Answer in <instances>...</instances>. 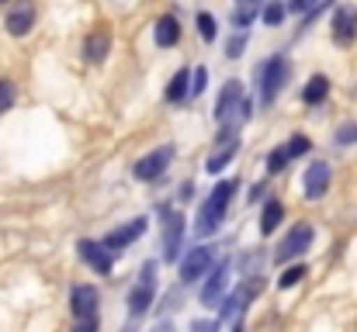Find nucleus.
<instances>
[{
  "mask_svg": "<svg viewBox=\"0 0 357 332\" xmlns=\"http://www.w3.org/2000/svg\"><path fill=\"white\" fill-rule=\"evenodd\" d=\"M236 187H239L236 177H229V180H219V184L212 187L208 201L202 205L198 221H195V232H198V239H208V235H215V232H219V225H222L226 212H229V201H233Z\"/></svg>",
  "mask_w": 357,
  "mask_h": 332,
  "instance_id": "1",
  "label": "nucleus"
},
{
  "mask_svg": "<svg viewBox=\"0 0 357 332\" xmlns=\"http://www.w3.org/2000/svg\"><path fill=\"white\" fill-rule=\"evenodd\" d=\"M288 73H291V66H288L284 56H271L267 63L257 66L253 77H257V84H260V101H264V104H274V97H278V90L284 87Z\"/></svg>",
  "mask_w": 357,
  "mask_h": 332,
  "instance_id": "2",
  "label": "nucleus"
},
{
  "mask_svg": "<svg viewBox=\"0 0 357 332\" xmlns=\"http://www.w3.org/2000/svg\"><path fill=\"white\" fill-rule=\"evenodd\" d=\"M153 298H156V260H146L142 263V270H139V284L128 291V315L132 319H139V315H146L149 312V305H153Z\"/></svg>",
  "mask_w": 357,
  "mask_h": 332,
  "instance_id": "3",
  "label": "nucleus"
},
{
  "mask_svg": "<svg viewBox=\"0 0 357 332\" xmlns=\"http://www.w3.org/2000/svg\"><path fill=\"white\" fill-rule=\"evenodd\" d=\"M312 239H316V228H312L309 221H298V225H291V232L284 235V242H281V246H278V253H274V263L298 260L305 249H312Z\"/></svg>",
  "mask_w": 357,
  "mask_h": 332,
  "instance_id": "4",
  "label": "nucleus"
},
{
  "mask_svg": "<svg viewBox=\"0 0 357 332\" xmlns=\"http://www.w3.org/2000/svg\"><path fill=\"white\" fill-rule=\"evenodd\" d=\"M212 263H215V249H212V246H198V249H191V253L181 260V284H195V280H202L205 274H212Z\"/></svg>",
  "mask_w": 357,
  "mask_h": 332,
  "instance_id": "5",
  "label": "nucleus"
},
{
  "mask_svg": "<svg viewBox=\"0 0 357 332\" xmlns=\"http://www.w3.org/2000/svg\"><path fill=\"white\" fill-rule=\"evenodd\" d=\"M174 163V145H160V149H153L149 156H142L139 163H135V180H160L163 173H167V166Z\"/></svg>",
  "mask_w": 357,
  "mask_h": 332,
  "instance_id": "6",
  "label": "nucleus"
},
{
  "mask_svg": "<svg viewBox=\"0 0 357 332\" xmlns=\"http://www.w3.org/2000/svg\"><path fill=\"white\" fill-rule=\"evenodd\" d=\"M98 301H101V291L94 284H77L70 291V312H73V319L77 322L80 319H94L98 315Z\"/></svg>",
  "mask_w": 357,
  "mask_h": 332,
  "instance_id": "7",
  "label": "nucleus"
},
{
  "mask_svg": "<svg viewBox=\"0 0 357 332\" xmlns=\"http://www.w3.org/2000/svg\"><path fill=\"white\" fill-rule=\"evenodd\" d=\"M333 42L340 49H347V45L357 42V7L344 3V7L333 10Z\"/></svg>",
  "mask_w": 357,
  "mask_h": 332,
  "instance_id": "8",
  "label": "nucleus"
},
{
  "mask_svg": "<svg viewBox=\"0 0 357 332\" xmlns=\"http://www.w3.org/2000/svg\"><path fill=\"white\" fill-rule=\"evenodd\" d=\"M77 249H80V260H84V263H87L91 270H98L101 277H105V274H112V256H115V253H112V249H108L105 242H94V239H80V242H77Z\"/></svg>",
  "mask_w": 357,
  "mask_h": 332,
  "instance_id": "9",
  "label": "nucleus"
},
{
  "mask_svg": "<svg viewBox=\"0 0 357 332\" xmlns=\"http://www.w3.org/2000/svg\"><path fill=\"white\" fill-rule=\"evenodd\" d=\"M330 163H323V159H316L309 170H305V177H302V187H305V198L309 201H319V198H326V191H330Z\"/></svg>",
  "mask_w": 357,
  "mask_h": 332,
  "instance_id": "10",
  "label": "nucleus"
},
{
  "mask_svg": "<svg viewBox=\"0 0 357 332\" xmlns=\"http://www.w3.org/2000/svg\"><path fill=\"white\" fill-rule=\"evenodd\" d=\"M229 277H233V260H222V263L208 274V280H205V287H202V305H215V301L222 298V291L229 287Z\"/></svg>",
  "mask_w": 357,
  "mask_h": 332,
  "instance_id": "11",
  "label": "nucleus"
},
{
  "mask_svg": "<svg viewBox=\"0 0 357 332\" xmlns=\"http://www.w3.org/2000/svg\"><path fill=\"white\" fill-rule=\"evenodd\" d=\"M181 242H184V215L167 212V225H163V260L167 263H174L181 256Z\"/></svg>",
  "mask_w": 357,
  "mask_h": 332,
  "instance_id": "12",
  "label": "nucleus"
},
{
  "mask_svg": "<svg viewBox=\"0 0 357 332\" xmlns=\"http://www.w3.org/2000/svg\"><path fill=\"white\" fill-rule=\"evenodd\" d=\"M146 225H149V219H132L128 225H121V228H115V232H108V235H105V246H108L112 253H121L125 246H132V242L146 232Z\"/></svg>",
  "mask_w": 357,
  "mask_h": 332,
  "instance_id": "13",
  "label": "nucleus"
},
{
  "mask_svg": "<svg viewBox=\"0 0 357 332\" xmlns=\"http://www.w3.org/2000/svg\"><path fill=\"white\" fill-rule=\"evenodd\" d=\"M3 28H7L14 38H24V35L35 28V7H31V3H17V7H10Z\"/></svg>",
  "mask_w": 357,
  "mask_h": 332,
  "instance_id": "14",
  "label": "nucleus"
},
{
  "mask_svg": "<svg viewBox=\"0 0 357 332\" xmlns=\"http://www.w3.org/2000/svg\"><path fill=\"white\" fill-rule=\"evenodd\" d=\"M243 84L239 80H229L219 94V104H215V121H229V111H243Z\"/></svg>",
  "mask_w": 357,
  "mask_h": 332,
  "instance_id": "15",
  "label": "nucleus"
},
{
  "mask_svg": "<svg viewBox=\"0 0 357 332\" xmlns=\"http://www.w3.org/2000/svg\"><path fill=\"white\" fill-rule=\"evenodd\" d=\"M153 42H156L160 49H170V45L181 42V21H177V14H163V17L156 21V28H153Z\"/></svg>",
  "mask_w": 357,
  "mask_h": 332,
  "instance_id": "16",
  "label": "nucleus"
},
{
  "mask_svg": "<svg viewBox=\"0 0 357 332\" xmlns=\"http://www.w3.org/2000/svg\"><path fill=\"white\" fill-rule=\"evenodd\" d=\"M236 152H239V139L236 135H233V139H219V149L208 156L205 170H208V173H222V170H226V163H229Z\"/></svg>",
  "mask_w": 357,
  "mask_h": 332,
  "instance_id": "17",
  "label": "nucleus"
},
{
  "mask_svg": "<svg viewBox=\"0 0 357 332\" xmlns=\"http://www.w3.org/2000/svg\"><path fill=\"white\" fill-rule=\"evenodd\" d=\"M108 49H112V35H108V31H94V35H87V42H84V59L98 66V63H105Z\"/></svg>",
  "mask_w": 357,
  "mask_h": 332,
  "instance_id": "18",
  "label": "nucleus"
},
{
  "mask_svg": "<svg viewBox=\"0 0 357 332\" xmlns=\"http://www.w3.org/2000/svg\"><path fill=\"white\" fill-rule=\"evenodd\" d=\"M281 221H284V205H281L278 198H271V201L264 205V215H260V232L271 235V232H278Z\"/></svg>",
  "mask_w": 357,
  "mask_h": 332,
  "instance_id": "19",
  "label": "nucleus"
},
{
  "mask_svg": "<svg viewBox=\"0 0 357 332\" xmlns=\"http://www.w3.org/2000/svg\"><path fill=\"white\" fill-rule=\"evenodd\" d=\"M326 97H330V77H323V73H319V77H312V80L305 84L302 101H305V104H323Z\"/></svg>",
  "mask_w": 357,
  "mask_h": 332,
  "instance_id": "20",
  "label": "nucleus"
},
{
  "mask_svg": "<svg viewBox=\"0 0 357 332\" xmlns=\"http://www.w3.org/2000/svg\"><path fill=\"white\" fill-rule=\"evenodd\" d=\"M191 94V84H188V70H177L174 73V80L167 84V101L170 104H177V101H184Z\"/></svg>",
  "mask_w": 357,
  "mask_h": 332,
  "instance_id": "21",
  "label": "nucleus"
},
{
  "mask_svg": "<svg viewBox=\"0 0 357 332\" xmlns=\"http://www.w3.org/2000/svg\"><path fill=\"white\" fill-rule=\"evenodd\" d=\"M257 14H264V7H260V3H239L236 10H233V24H236V28H246Z\"/></svg>",
  "mask_w": 357,
  "mask_h": 332,
  "instance_id": "22",
  "label": "nucleus"
},
{
  "mask_svg": "<svg viewBox=\"0 0 357 332\" xmlns=\"http://www.w3.org/2000/svg\"><path fill=\"white\" fill-rule=\"evenodd\" d=\"M198 35L205 38V42H215V17L208 14V10H198Z\"/></svg>",
  "mask_w": 357,
  "mask_h": 332,
  "instance_id": "23",
  "label": "nucleus"
},
{
  "mask_svg": "<svg viewBox=\"0 0 357 332\" xmlns=\"http://www.w3.org/2000/svg\"><path fill=\"white\" fill-rule=\"evenodd\" d=\"M288 163H291V156H288V145H278V149L267 156V170H271V173H281Z\"/></svg>",
  "mask_w": 357,
  "mask_h": 332,
  "instance_id": "24",
  "label": "nucleus"
},
{
  "mask_svg": "<svg viewBox=\"0 0 357 332\" xmlns=\"http://www.w3.org/2000/svg\"><path fill=\"white\" fill-rule=\"evenodd\" d=\"M302 277H305V267H302V263H295V267H288V270L278 277V287H281V291H284V287H295Z\"/></svg>",
  "mask_w": 357,
  "mask_h": 332,
  "instance_id": "25",
  "label": "nucleus"
},
{
  "mask_svg": "<svg viewBox=\"0 0 357 332\" xmlns=\"http://www.w3.org/2000/svg\"><path fill=\"white\" fill-rule=\"evenodd\" d=\"M14 84L7 80V77H0V114H7V111L14 108Z\"/></svg>",
  "mask_w": 357,
  "mask_h": 332,
  "instance_id": "26",
  "label": "nucleus"
},
{
  "mask_svg": "<svg viewBox=\"0 0 357 332\" xmlns=\"http://www.w3.org/2000/svg\"><path fill=\"white\" fill-rule=\"evenodd\" d=\"M260 17H264V24H271V28L281 24V21H284V3H267Z\"/></svg>",
  "mask_w": 357,
  "mask_h": 332,
  "instance_id": "27",
  "label": "nucleus"
},
{
  "mask_svg": "<svg viewBox=\"0 0 357 332\" xmlns=\"http://www.w3.org/2000/svg\"><path fill=\"white\" fill-rule=\"evenodd\" d=\"M312 149V142L305 139V135H291V142H288V156L295 159V156H305Z\"/></svg>",
  "mask_w": 357,
  "mask_h": 332,
  "instance_id": "28",
  "label": "nucleus"
},
{
  "mask_svg": "<svg viewBox=\"0 0 357 332\" xmlns=\"http://www.w3.org/2000/svg\"><path fill=\"white\" fill-rule=\"evenodd\" d=\"M243 45H246V31H239V35H233V38H229V45H226V56H229V59H239Z\"/></svg>",
  "mask_w": 357,
  "mask_h": 332,
  "instance_id": "29",
  "label": "nucleus"
},
{
  "mask_svg": "<svg viewBox=\"0 0 357 332\" xmlns=\"http://www.w3.org/2000/svg\"><path fill=\"white\" fill-rule=\"evenodd\" d=\"M354 139H357V125H351V121H347L344 128H337V145H351Z\"/></svg>",
  "mask_w": 357,
  "mask_h": 332,
  "instance_id": "30",
  "label": "nucleus"
},
{
  "mask_svg": "<svg viewBox=\"0 0 357 332\" xmlns=\"http://www.w3.org/2000/svg\"><path fill=\"white\" fill-rule=\"evenodd\" d=\"M205 84H208V70H205V66H198V70H195V84H191V94H202V90H205Z\"/></svg>",
  "mask_w": 357,
  "mask_h": 332,
  "instance_id": "31",
  "label": "nucleus"
},
{
  "mask_svg": "<svg viewBox=\"0 0 357 332\" xmlns=\"http://www.w3.org/2000/svg\"><path fill=\"white\" fill-rule=\"evenodd\" d=\"M73 332H98V315H94V319H80V322L73 326Z\"/></svg>",
  "mask_w": 357,
  "mask_h": 332,
  "instance_id": "32",
  "label": "nucleus"
},
{
  "mask_svg": "<svg viewBox=\"0 0 357 332\" xmlns=\"http://www.w3.org/2000/svg\"><path fill=\"white\" fill-rule=\"evenodd\" d=\"M191 332H219V326H215V322H202V319H198V322H191Z\"/></svg>",
  "mask_w": 357,
  "mask_h": 332,
  "instance_id": "33",
  "label": "nucleus"
},
{
  "mask_svg": "<svg viewBox=\"0 0 357 332\" xmlns=\"http://www.w3.org/2000/svg\"><path fill=\"white\" fill-rule=\"evenodd\" d=\"M153 332H174V326H170V322H160V326H156Z\"/></svg>",
  "mask_w": 357,
  "mask_h": 332,
  "instance_id": "34",
  "label": "nucleus"
},
{
  "mask_svg": "<svg viewBox=\"0 0 357 332\" xmlns=\"http://www.w3.org/2000/svg\"><path fill=\"white\" fill-rule=\"evenodd\" d=\"M236 332H246V329H243V322H239V326H236Z\"/></svg>",
  "mask_w": 357,
  "mask_h": 332,
  "instance_id": "35",
  "label": "nucleus"
},
{
  "mask_svg": "<svg viewBox=\"0 0 357 332\" xmlns=\"http://www.w3.org/2000/svg\"><path fill=\"white\" fill-rule=\"evenodd\" d=\"M125 332H135V329H125Z\"/></svg>",
  "mask_w": 357,
  "mask_h": 332,
  "instance_id": "36",
  "label": "nucleus"
}]
</instances>
